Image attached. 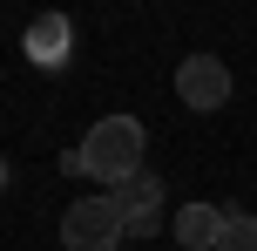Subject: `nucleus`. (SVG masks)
<instances>
[{
  "label": "nucleus",
  "mask_w": 257,
  "mask_h": 251,
  "mask_svg": "<svg viewBox=\"0 0 257 251\" xmlns=\"http://www.w3.org/2000/svg\"><path fill=\"white\" fill-rule=\"evenodd\" d=\"M176 95H183V109L210 116V109L230 102V68H223L217 54H183V68H176Z\"/></svg>",
  "instance_id": "obj_3"
},
{
  "label": "nucleus",
  "mask_w": 257,
  "mask_h": 251,
  "mask_svg": "<svg viewBox=\"0 0 257 251\" xmlns=\"http://www.w3.org/2000/svg\"><path fill=\"white\" fill-rule=\"evenodd\" d=\"M81 170L102 177L108 190H122L128 177H142V122L136 116H102L81 136Z\"/></svg>",
  "instance_id": "obj_1"
},
{
  "label": "nucleus",
  "mask_w": 257,
  "mask_h": 251,
  "mask_svg": "<svg viewBox=\"0 0 257 251\" xmlns=\"http://www.w3.org/2000/svg\"><path fill=\"white\" fill-rule=\"evenodd\" d=\"M223 231H230V211H217V204H183L176 211V244L183 251H217Z\"/></svg>",
  "instance_id": "obj_5"
},
{
  "label": "nucleus",
  "mask_w": 257,
  "mask_h": 251,
  "mask_svg": "<svg viewBox=\"0 0 257 251\" xmlns=\"http://www.w3.org/2000/svg\"><path fill=\"white\" fill-rule=\"evenodd\" d=\"M122 238H128V211L115 204V190H95V197L68 204V217H61L68 251H115Z\"/></svg>",
  "instance_id": "obj_2"
},
{
  "label": "nucleus",
  "mask_w": 257,
  "mask_h": 251,
  "mask_svg": "<svg viewBox=\"0 0 257 251\" xmlns=\"http://www.w3.org/2000/svg\"><path fill=\"white\" fill-rule=\"evenodd\" d=\"M115 204L128 211V238H149V231L163 224V184H156L149 170H142V177H128V184L115 190Z\"/></svg>",
  "instance_id": "obj_4"
},
{
  "label": "nucleus",
  "mask_w": 257,
  "mask_h": 251,
  "mask_svg": "<svg viewBox=\"0 0 257 251\" xmlns=\"http://www.w3.org/2000/svg\"><path fill=\"white\" fill-rule=\"evenodd\" d=\"M217 251H257V217H237V211H230V231H223Z\"/></svg>",
  "instance_id": "obj_7"
},
{
  "label": "nucleus",
  "mask_w": 257,
  "mask_h": 251,
  "mask_svg": "<svg viewBox=\"0 0 257 251\" xmlns=\"http://www.w3.org/2000/svg\"><path fill=\"white\" fill-rule=\"evenodd\" d=\"M68 41H75V27H68L61 14H41V21L27 27V61H41V68H61V61H68Z\"/></svg>",
  "instance_id": "obj_6"
}]
</instances>
